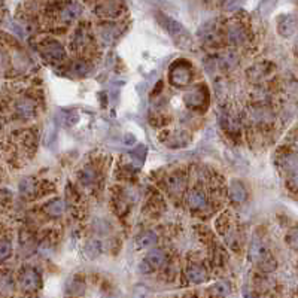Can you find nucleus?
Listing matches in <instances>:
<instances>
[{"label":"nucleus","mask_w":298,"mask_h":298,"mask_svg":"<svg viewBox=\"0 0 298 298\" xmlns=\"http://www.w3.org/2000/svg\"><path fill=\"white\" fill-rule=\"evenodd\" d=\"M209 274L207 270L200 264H191L187 268V279L191 283H204L207 280Z\"/></svg>","instance_id":"ddd939ff"},{"label":"nucleus","mask_w":298,"mask_h":298,"mask_svg":"<svg viewBox=\"0 0 298 298\" xmlns=\"http://www.w3.org/2000/svg\"><path fill=\"white\" fill-rule=\"evenodd\" d=\"M18 282H20L21 289L26 291V292H36L42 286L40 273L36 268H33V267H24V268H21L20 276H18Z\"/></svg>","instance_id":"f03ea898"},{"label":"nucleus","mask_w":298,"mask_h":298,"mask_svg":"<svg viewBox=\"0 0 298 298\" xmlns=\"http://www.w3.org/2000/svg\"><path fill=\"white\" fill-rule=\"evenodd\" d=\"M85 39H87V32H85V29H84V27H79V29L75 32L73 37H72V45H73V48H75V49L81 48V46L85 43Z\"/></svg>","instance_id":"393cba45"},{"label":"nucleus","mask_w":298,"mask_h":298,"mask_svg":"<svg viewBox=\"0 0 298 298\" xmlns=\"http://www.w3.org/2000/svg\"><path fill=\"white\" fill-rule=\"evenodd\" d=\"M230 199L237 204H242L246 200V188L243 187L242 182L234 181L230 185Z\"/></svg>","instance_id":"aec40b11"},{"label":"nucleus","mask_w":298,"mask_h":298,"mask_svg":"<svg viewBox=\"0 0 298 298\" xmlns=\"http://www.w3.org/2000/svg\"><path fill=\"white\" fill-rule=\"evenodd\" d=\"M161 24L163 27L166 29L168 34L179 43H184V40H190V36H188V32L185 30V27L177 23L176 20L167 17V15H161Z\"/></svg>","instance_id":"20e7f679"},{"label":"nucleus","mask_w":298,"mask_h":298,"mask_svg":"<svg viewBox=\"0 0 298 298\" xmlns=\"http://www.w3.org/2000/svg\"><path fill=\"white\" fill-rule=\"evenodd\" d=\"M297 23H298V17H297Z\"/></svg>","instance_id":"c9c22d12"},{"label":"nucleus","mask_w":298,"mask_h":298,"mask_svg":"<svg viewBox=\"0 0 298 298\" xmlns=\"http://www.w3.org/2000/svg\"><path fill=\"white\" fill-rule=\"evenodd\" d=\"M187 204L191 210H196V212L204 210L207 207V197L203 191L193 190L187 197Z\"/></svg>","instance_id":"9d476101"},{"label":"nucleus","mask_w":298,"mask_h":298,"mask_svg":"<svg viewBox=\"0 0 298 298\" xmlns=\"http://www.w3.org/2000/svg\"><path fill=\"white\" fill-rule=\"evenodd\" d=\"M36 191V182L33 177H26L20 182V193L26 197H32Z\"/></svg>","instance_id":"5701e85b"},{"label":"nucleus","mask_w":298,"mask_h":298,"mask_svg":"<svg viewBox=\"0 0 298 298\" xmlns=\"http://www.w3.org/2000/svg\"><path fill=\"white\" fill-rule=\"evenodd\" d=\"M185 104L191 109H197V110H201L204 109L207 104H209V91L206 87H201V85H197V87H193L187 94H185Z\"/></svg>","instance_id":"7ed1b4c3"},{"label":"nucleus","mask_w":298,"mask_h":298,"mask_svg":"<svg viewBox=\"0 0 298 298\" xmlns=\"http://www.w3.org/2000/svg\"><path fill=\"white\" fill-rule=\"evenodd\" d=\"M280 166L285 168V171H288L289 174L298 173V155L297 154H285L280 158Z\"/></svg>","instance_id":"412c9836"},{"label":"nucleus","mask_w":298,"mask_h":298,"mask_svg":"<svg viewBox=\"0 0 298 298\" xmlns=\"http://www.w3.org/2000/svg\"><path fill=\"white\" fill-rule=\"evenodd\" d=\"M222 127L228 133H237L239 132V121L235 120V116L225 113L222 116Z\"/></svg>","instance_id":"b1692460"},{"label":"nucleus","mask_w":298,"mask_h":298,"mask_svg":"<svg viewBox=\"0 0 298 298\" xmlns=\"http://www.w3.org/2000/svg\"><path fill=\"white\" fill-rule=\"evenodd\" d=\"M168 81L177 88L187 87L191 82V65L184 60L174 62L168 72Z\"/></svg>","instance_id":"f257e3e1"},{"label":"nucleus","mask_w":298,"mask_h":298,"mask_svg":"<svg viewBox=\"0 0 298 298\" xmlns=\"http://www.w3.org/2000/svg\"><path fill=\"white\" fill-rule=\"evenodd\" d=\"M42 55L45 58H48L49 62H62L66 57V51L62 46L60 42L57 40H46L42 45Z\"/></svg>","instance_id":"39448f33"},{"label":"nucleus","mask_w":298,"mask_h":298,"mask_svg":"<svg viewBox=\"0 0 298 298\" xmlns=\"http://www.w3.org/2000/svg\"><path fill=\"white\" fill-rule=\"evenodd\" d=\"M227 37H228V42L234 46L242 45L246 40V30L240 23L232 21L231 24H228V27H227Z\"/></svg>","instance_id":"6e6552de"},{"label":"nucleus","mask_w":298,"mask_h":298,"mask_svg":"<svg viewBox=\"0 0 298 298\" xmlns=\"http://www.w3.org/2000/svg\"><path fill=\"white\" fill-rule=\"evenodd\" d=\"M210 298H228L231 295V286L227 282H218L209 289Z\"/></svg>","instance_id":"6ab92c4d"},{"label":"nucleus","mask_w":298,"mask_h":298,"mask_svg":"<svg viewBox=\"0 0 298 298\" xmlns=\"http://www.w3.org/2000/svg\"><path fill=\"white\" fill-rule=\"evenodd\" d=\"M295 46L298 48V37H297V40H295Z\"/></svg>","instance_id":"f704fd0d"},{"label":"nucleus","mask_w":298,"mask_h":298,"mask_svg":"<svg viewBox=\"0 0 298 298\" xmlns=\"http://www.w3.org/2000/svg\"><path fill=\"white\" fill-rule=\"evenodd\" d=\"M121 3H115V2H103L96 5V14L103 17V18H113L120 15V9H121Z\"/></svg>","instance_id":"9b49d317"},{"label":"nucleus","mask_w":298,"mask_h":298,"mask_svg":"<svg viewBox=\"0 0 298 298\" xmlns=\"http://www.w3.org/2000/svg\"><path fill=\"white\" fill-rule=\"evenodd\" d=\"M113 36H115V30H113V27H110V26L103 27L101 32H100V37L103 39L104 43H109V42L113 39Z\"/></svg>","instance_id":"7c9ffc66"},{"label":"nucleus","mask_w":298,"mask_h":298,"mask_svg":"<svg viewBox=\"0 0 298 298\" xmlns=\"http://www.w3.org/2000/svg\"><path fill=\"white\" fill-rule=\"evenodd\" d=\"M166 185L168 193H171V194H181L185 190L187 179H185V176L182 173H173V174H170L167 177Z\"/></svg>","instance_id":"f8f14e48"},{"label":"nucleus","mask_w":298,"mask_h":298,"mask_svg":"<svg viewBox=\"0 0 298 298\" xmlns=\"http://www.w3.org/2000/svg\"><path fill=\"white\" fill-rule=\"evenodd\" d=\"M145 152H146V148L145 146H137L132 152V158L137 164H142L143 160H145Z\"/></svg>","instance_id":"c756f323"},{"label":"nucleus","mask_w":298,"mask_h":298,"mask_svg":"<svg viewBox=\"0 0 298 298\" xmlns=\"http://www.w3.org/2000/svg\"><path fill=\"white\" fill-rule=\"evenodd\" d=\"M221 30L216 24L209 23L206 26H203V29H200V37L209 43V45H218L221 42Z\"/></svg>","instance_id":"0eeeda50"},{"label":"nucleus","mask_w":298,"mask_h":298,"mask_svg":"<svg viewBox=\"0 0 298 298\" xmlns=\"http://www.w3.org/2000/svg\"><path fill=\"white\" fill-rule=\"evenodd\" d=\"M286 243L292 249H298V227L288 231V234H286Z\"/></svg>","instance_id":"cd10ccee"},{"label":"nucleus","mask_w":298,"mask_h":298,"mask_svg":"<svg viewBox=\"0 0 298 298\" xmlns=\"http://www.w3.org/2000/svg\"><path fill=\"white\" fill-rule=\"evenodd\" d=\"M251 116H252V120H254L257 124H261V126L271 123V120H273L271 112H270L267 107H264V106H257V107H254V109L251 110Z\"/></svg>","instance_id":"f3484780"},{"label":"nucleus","mask_w":298,"mask_h":298,"mask_svg":"<svg viewBox=\"0 0 298 298\" xmlns=\"http://www.w3.org/2000/svg\"><path fill=\"white\" fill-rule=\"evenodd\" d=\"M100 249H101V246H100L99 242H94V240H91L88 245H87V248H85V252L91 257V258H94V257H97L100 254Z\"/></svg>","instance_id":"c85d7f7f"},{"label":"nucleus","mask_w":298,"mask_h":298,"mask_svg":"<svg viewBox=\"0 0 298 298\" xmlns=\"http://www.w3.org/2000/svg\"><path fill=\"white\" fill-rule=\"evenodd\" d=\"M72 70H75L78 75H85L87 70H88V66H87V63H84L82 60H79V62H75V63H73Z\"/></svg>","instance_id":"473e14b6"},{"label":"nucleus","mask_w":298,"mask_h":298,"mask_svg":"<svg viewBox=\"0 0 298 298\" xmlns=\"http://www.w3.org/2000/svg\"><path fill=\"white\" fill-rule=\"evenodd\" d=\"M82 12V6L79 3H69L62 9V20L65 23H72L75 21Z\"/></svg>","instance_id":"a211bd4d"},{"label":"nucleus","mask_w":298,"mask_h":298,"mask_svg":"<svg viewBox=\"0 0 298 298\" xmlns=\"http://www.w3.org/2000/svg\"><path fill=\"white\" fill-rule=\"evenodd\" d=\"M297 18L294 15H282L277 20V32L283 37H291L297 32Z\"/></svg>","instance_id":"423d86ee"},{"label":"nucleus","mask_w":298,"mask_h":298,"mask_svg":"<svg viewBox=\"0 0 298 298\" xmlns=\"http://www.w3.org/2000/svg\"><path fill=\"white\" fill-rule=\"evenodd\" d=\"M94 179H96V173H94L93 168L87 167V168L82 170V173H81V182H82L84 185H87V187L91 185V184L94 182Z\"/></svg>","instance_id":"a878e982"},{"label":"nucleus","mask_w":298,"mask_h":298,"mask_svg":"<svg viewBox=\"0 0 298 298\" xmlns=\"http://www.w3.org/2000/svg\"><path fill=\"white\" fill-rule=\"evenodd\" d=\"M157 240H158L157 239V234L154 231H143L142 234H139L136 237V248L139 251L149 249V248H152L157 243Z\"/></svg>","instance_id":"4468645a"},{"label":"nucleus","mask_w":298,"mask_h":298,"mask_svg":"<svg viewBox=\"0 0 298 298\" xmlns=\"http://www.w3.org/2000/svg\"><path fill=\"white\" fill-rule=\"evenodd\" d=\"M15 109H17V113H18L20 116H23V118H30V116H33L36 106H34L33 100L29 99V97H24V99H20L17 101Z\"/></svg>","instance_id":"dca6fc26"},{"label":"nucleus","mask_w":298,"mask_h":298,"mask_svg":"<svg viewBox=\"0 0 298 298\" xmlns=\"http://www.w3.org/2000/svg\"><path fill=\"white\" fill-rule=\"evenodd\" d=\"M145 263L149 265L151 270L160 268L161 265L166 263V254L161 249H152L145 258Z\"/></svg>","instance_id":"2eb2a0df"},{"label":"nucleus","mask_w":298,"mask_h":298,"mask_svg":"<svg viewBox=\"0 0 298 298\" xmlns=\"http://www.w3.org/2000/svg\"><path fill=\"white\" fill-rule=\"evenodd\" d=\"M11 254H12V245H11V242L2 240V243H0V258H2V261H6L11 257Z\"/></svg>","instance_id":"bb28decb"},{"label":"nucleus","mask_w":298,"mask_h":298,"mask_svg":"<svg viewBox=\"0 0 298 298\" xmlns=\"http://www.w3.org/2000/svg\"><path fill=\"white\" fill-rule=\"evenodd\" d=\"M286 187L289 191L292 193H298V173H294V174H289L288 179H286Z\"/></svg>","instance_id":"2f4dec72"},{"label":"nucleus","mask_w":298,"mask_h":298,"mask_svg":"<svg viewBox=\"0 0 298 298\" xmlns=\"http://www.w3.org/2000/svg\"><path fill=\"white\" fill-rule=\"evenodd\" d=\"M249 257L254 263H265L268 258V251L264 246L263 240L254 239L249 248Z\"/></svg>","instance_id":"1a4fd4ad"},{"label":"nucleus","mask_w":298,"mask_h":298,"mask_svg":"<svg viewBox=\"0 0 298 298\" xmlns=\"http://www.w3.org/2000/svg\"><path fill=\"white\" fill-rule=\"evenodd\" d=\"M184 298H197V297H196L194 294H187V295H185Z\"/></svg>","instance_id":"72a5a7b5"},{"label":"nucleus","mask_w":298,"mask_h":298,"mask_svg":"<svg viewBox=\"0 0 298 298\" xmlns=\"http://www.w3.org/2000/svg\"><path fill=\"white\" fill-rule=\"evenodd\" d=\"M45 212H46L48 216H52V218L62 216L63 212H65V201L60 199L51 200V201L45 206Z\"/></svg>","instance_id":"4be33fe9"}]
</instances>
